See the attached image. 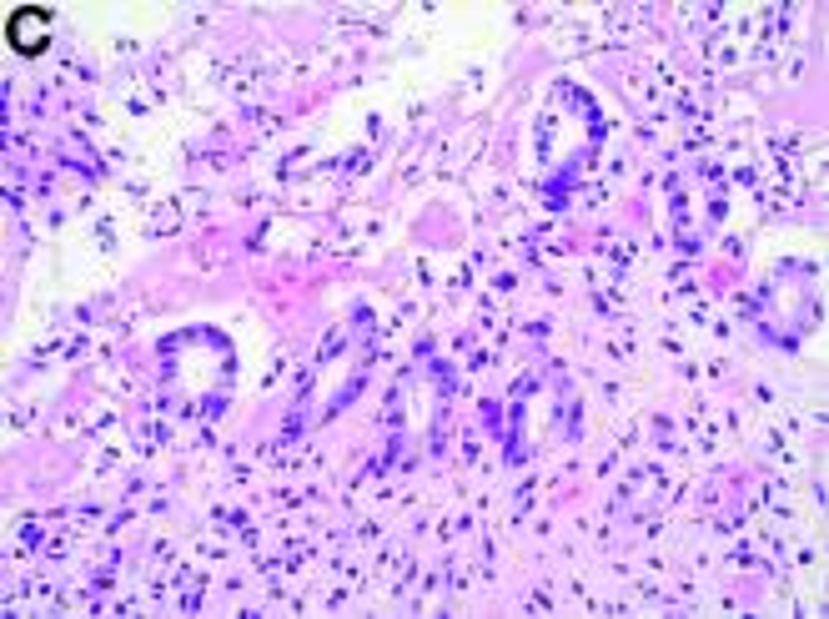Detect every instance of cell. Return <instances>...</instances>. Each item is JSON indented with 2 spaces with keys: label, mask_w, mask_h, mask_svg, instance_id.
Instances as JSON below:
<instances>
[{
  "label": "cell",
  "mask_w": 829,
  "mask_h": 619,
  "mask_svg": "<svg viewBox=\"0 0 829 619\" xmlns=\"http://www.w3.org/2000/svg\"><path fill=\"white\" fill-rule=\"evenodd\" d=\"M46 26H51V15H46V11H15L11 26H5V40H11L15 51L36 56L40 46H46Z\"/></svg>",
  "instance_id": "1"
}]
</instances>
